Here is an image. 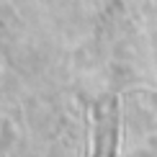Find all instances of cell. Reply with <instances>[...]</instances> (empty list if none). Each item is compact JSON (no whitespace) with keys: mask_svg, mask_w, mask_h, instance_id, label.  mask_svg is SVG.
I'll return each mask as SVG.
<instances>
[{"mask_svg":"<svg viewBox=\"0 0 157 157\" xmlns=\"http://www.w3.org/2000/svg\"><path fill=\"white\" fill-rule=\"evenodd\" d=\"M98 132H95V157H113L116 147V111L113 101H108L106 106L98 103Z\"/></svg>","mask_w":157,"mask_h":157,"instance_id":"obj_1","label":"cell"}]
</instances>
